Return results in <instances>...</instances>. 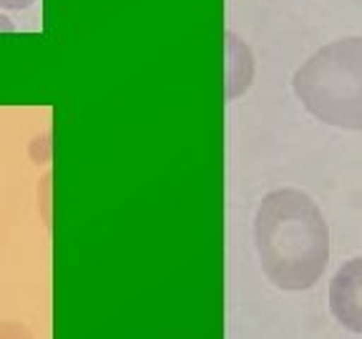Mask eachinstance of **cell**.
Listing matches in <instances>:
<instances>
[{
	"label": "cell",
	"instance_id": "obj_1",
	"mask_svg": "<svg viewBox=\"0 0 362 339\" xmlns=\"http://www.w3.org/2000/svg\"><path fill=\"white\" fill-rule=\"evenodd\" d=\"M255 242L269 282L289 292L315 287L329 261V232L322 211L297 189H279L262 198Z\"/></svg>",
	"mask_w": 362,
	"mask_h": 339
},
{
	"label": "cell",
	"instance_id": "obj_2",
	"mask_svg": "<svg viewBox=\"0 0 362 339\" xmlns=\"http://www.w3.org/2000/svg\"><path fill=\"white\" fill-rule=\"evenodd\" d=\"M294 90L322 124L362 131V38L320 48L294 73Z\"/></svg>",
	"mask_w": 362,
	"mask_h": 339
},
{
	"label": "cell",
	"instance_id": "obj_3",
	"mask_svg": "<svg viewBox=\"0 0 362 339\" xmlns=\"http://www.w3.org/2000/svg\"><path fill=\"white\" fill-rule=\"evenodd\" d=\"M329 309L350 332L362 334V256L347 261L329 284Z\"/></svg>",
	"mask_w": 362,
	"mask_h": 339
},
{
	"label": "cell",
	"instance_id": "obj_4",
	"mask_svg": "<svg viewBox=\"0 0 362 339\" xmlns=\"http://www.w3.org/2000/svg\"><path fill=\"white\" fill-rule=\"evenodd\" d=\"M0 339H33L30 332L18 322H0Z\"/></svg>",
	"mask_w": 362,
	"mask_h": 339
},
{
	"label": "cell",
	"instance_id": "obj_5",
	"mask_svg": "<svg viewBox=\"0 0 362 339\" xmlns=\"http://www.w3.org/2000/svg\"><path fill=\"white\" fill-rule=\"evenodd\" d=\"M28 6H33V0H0V8H8V11H23Z\"/></svg>",
	"mask_w": 362,
	"mask_h": 339
},
{
	"label": "cell",
	"instance_id": "obj_6",
	"mask_svg": "<svg viewBox=\"0 0 362 339\" xmlns=\"http://www.w3.org/2000/svg\"><path fill=\"white\" fill-rule=\"evenodd\" d=\"M13 30H16V25L11 23V18L0 16V33H13Z\"/></svg>",
	"mask_w": 362,
	"mask_h": 339
}]
</instances>
